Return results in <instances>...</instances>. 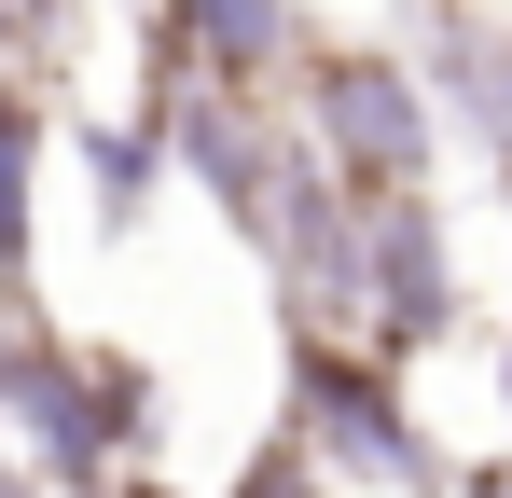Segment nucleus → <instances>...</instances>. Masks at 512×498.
<instances>
[{"instance_id": "1", "label": "nucleus", "mask_w": 512, "mask_h": 498, "mask_svg": "<svg viewBox=\"0 0 512 498\" xmlns=\"http://www.w3.org/2000/svg\"><path fill=\"white\" fill-rule=\"evenodd\" d=\"M305 139L333 166L346 194H416L429 153H443V125H429V83L402 56H374V42H333V56H305Z\"/></svg>"}, {"instance_id": "2", "label": "nucleus", "mask_w": 512, "mask_h": 498, "mask_svg": "<svg viewBox=\"0 0 512 498\" xmlns=\"http://www.w3.org/2000/svg\"><path fill=\"white\" fill-rule=\"evenodd\" d=\"M291 429L333 457L346 485H443L429 429L402 415V360H374V346H346V332H305V346H291Z\"/></svg>"}, {"instance_id": "3", "label": "nucleus", "mask_w": 512, "mask_h": 498, "mask_svg": "<svg viewBox=\"0 0 512 498\" xmlns=\"http://www.w3.org/2000/svg\"><path fill=\"white\" fill-rule=\"evenodd\" d=\"M457 332V249L429 194H360V346L374 360H416Z\"/></svg>"}, {"instance_id": "4", "label": "nucleus", "mask_w": 512, "mask_h": 498, "mask_svg": "<svg viewBox=\"0 0 512 498\" xmlns=\"http://www.w3.org/2000/svg\"><path fill=\"white\" fill-rule=\"evenodd\" d=\"M0 415L28 429V457L56 471V485H97L111 498V429H97V374L56 346L42 319H14L0 305Z\"/></svg>"}, {"instance_id": "5", "label": "nucleus", "mask_w": 512, "mask_h": 498, "mask_svg": "<svg viewBox=\"0 0 512 498\" xmlns=\"http://www.w3.org/2000/svg\"><path fill=\"white\" fill-rule=\"evenodd\" d=\"M291 56V0H167V70L180 83H263Z\"/></svg>"}, {"instance_id": "6", "label": "nucleus", "mask_w": 512, "mask_h": 498, "mask_svg": "<svg viewBox=\"0 0 512 498\" xmlns=\"http://www.w3.org/2000/svg\"><path fill=\"white\" fill-rule=\"evenodd\" d=\"M429 70L457 83V111H471V125H485V139H499V153H512V28H485V14H457Z\"/></svg>"}, {"instance_id": "7", "label": "nucleus", "mask_w": 512, "mask_h": 498, "mask_svg": "<svg viewBox=\"0 0 512 498\" xmlns=\"http://www.w3.org/2000/svg\"><path fill=\"white\" fill-rule=\"evenodd\" d=\"M28 166H42V111L0 97V277H28Z\"/></svg>"}, {"instance_id": "8", "label": "nucleus", "mask_w": 512, "mask_h": 498, "mask_svg": "<svg viewBox=\"0 0 512 498\" xmlns=\"http://www.w3.org/2000/svg\"><path fill=\"white\" fill-rule=\"evenodd\" d=\"M236 498H319V443L291 429V443H263L250 471H236Z\"/></svg>"}, {"instance_id": "9", "label": "nucleus", "mask_w": 512, "mask_h": 498, "mask_svg": "<svg viewBox=\"0 0 512 498\" xmlns=\"http://www.w3.org/2000/svg\"><path fill=\"white\" fill-rule=\"evenodd\" d=\"M0 498H42V485H28V457H14V443H0Z\"/></svg>"}, {"instance_id": "10", "label": "nucleus", "mask_w": 512, "mask_h": 498, "mask_svg": "<svg viewBox=\"0 0 512 498\" xmlns=\"http://www.w3.org/2000/svg\"><path fill=\"white\" fill-rule=\"evenodd\" d=\"M0 42H28V14H14V0H0Z\"/></svg>"}, {"instance_id": "11", "label": "nucleus", "mask_w": 512, "mask_h": 498, "mask_svg": "<svg viewBox=\"0 0 512 498\" xmlns=\"http://www.w3.org/2000/svg\"><path fill=\"white\" fill-rule=\"evenodd\" d=\"M111 498H180V485H111Z\"/></svg>"}]
</instances>
